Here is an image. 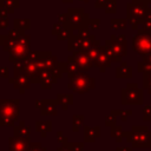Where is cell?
Segmentation results:
<instances>
[{
  "label": "cell",
  "instance_id": "obj_36",
  "mask_svg": "<svg viewBox=\"0 0 151 151\" xmlns=\"http://www.w3.org/2000/svg\"><path fill=\"white\" fill-rule=\"evenodd\" d=\"M99 26H100L99 19H90V21H88V28L90 29H98Z\"/></svg>",
  "mask_w": 151,
  "mask_h": 151
},
{
  "label": "cell",
  "instance_id": "obj_31",
  "mask_svg": "<svg viewBox=\"0 0 151 151\" xmlns=\"http://www.w3.org/2000/svg\"><path fill=\"white\" fill-rule=\"evenodd\" d=\"M7 35H8L12 40H18L19 38H21V37L24 35V31H22V29H19V28H14V29H11Z\"/></svg>",
  "mask_w": 151,
  "mask_h": 151
},
{
  "label": "cell",
  "instance_id": "obj_47",
  "mask_svg": "<svg viewBox=\"0 0 151 151\" xmlns=\"http://www.w3.org/2000/svg\"><path fill=\"white\" fill-rule=\"evenodd\" d=\"M58 151H71V149H70L68 146H66V145H64V146H61V147H59V149H58Z\"/></svg>",
  "mask_w": 151,
  "mask_h": 151
},
{
  "label": "cell",
  "instance_id": "obj_21",
  "mask_svg": "<svg viewBox=\"0 0 151 151\" xmlns=\"http://www.w3.org/2000/svg\"><path fill=\"white\" fill-rule=\"evenodd\" d=\"M51 129H52L51 122H48V120H39V122H37V131H39L42 137H45L46 133L51 131Z\"/></svg>",
  "mask_w": 151,
  "mask_h": 151
},
{
  "label": "cell",
  "instance_id": "obj_23",
  "mask_svg": "<svg viewBox=\"0 0 151 151\" xmlns=\"http://www.w3.org/2000/svg\"><path fill=\"white\" fill-rule=\"evenodd\" d=\"M104 9H105V13H107V14L114 13L117 11V1L116 0H105Z\"/></svg>",
  "mask_w": 151,
  "mask_h": 151
},
{
  "label": "cell",
  "instance_id": "obj_15",
  "mask_svg": "<svg viewBox=\"0 0 151 151\" xmlns=\"http://www.w3.org/2000/svg\"><path fill=\"white\" fill-rule=\"evenodd\" d=\"M67 50L71 52H77V51H81V46H83V39L78 35V34H72L68 39H67Z\"/></svg>",
  "mask_w": 151,
  "mask_h": 151
},
{
  "label": "cell",
  "instance_id": "obj_41",
  "mask_svg": "<svg viewBox=\"0 0 151 151\" xmlns=\"http://www.w3.org/2000/svg\"><path fill=\"white\" fill-rule=\"evenodd\" d=\"M8 27V19L7 18H0V29Z\"/></svg>",
  "mask_w": 151,
  "mask_h": 151
},
{
  "label": "cell",
  "instance_id": "obj_3",
  "mask_svg": "<svg viewBox=\"0 0 151 151\" xmlns=\"http://www.w3.org/2000/svg\"><path fill=\"white\" fill-rule=\"evenodd\" d=\"M125 137L133 147H151V131L147 126H133L132 131L125 132Z\"/></svg>",
  "mask_w": 151,
  "mask_h": 151
},
{
  "label": "cell",
  "instance_id": "obj_37",
  "mask_svg": "<svg viewBox=\"0 0 151 151\" xmlns=\"http://www.w3.org/2000/svg\"><path fill=\"white\" fill-rule=\"evenodd\" d=\"M27 151H46V150L42 149L39 143H33V144H28Z\"/></svg>",
  "mask_w": 151,
  "mask_h": 151
},
{
  "label": "cell",
  "instance_id": "obj_43",
  "mask_svg": "<svg viewBox=\"0 0 151 151\" xmlns=\"http://www.w3.org/2000/svg\"><path fill=\"white\" fill-rule=\"evenodd\" d=\"M0 77H8V68L7 67H0Z\"/></svg>",
  "mask_w": 151,
  "mask_h": 151
},
{
  "label": "cell",
  "instance_id": "obj_11",
  "mask_svg": "<svg viewBox=\"0 0 151 151\" xmlns=\"http://www.w3.org/2000/svg\"><path fill=\"white\" fill-rule=\"evenodd\" d=\"M9 81L13 83L14 86L20 90V92H24L26 88H28L32 83L31 79L25 73H15V77L9 79Z\"/></svg>",
  "mask_w": 151,
  "mask_h": 151
},
{
  "label": "cell",
  "instance_id": "obj_40",
  "mask_svg": "<svg viewBox=\"0 0 151 151\" xmlns=\"http://www.w3.org/2000/svg\"><path fill=\"white\" fill-rule=\"evenodd\" d=\"M58 19H59V22L60 24H67V13H60L58 14Z\"/></svg>",
  "mask_w": 151,
  "mask_h": 151
},
{
  "label": "cell",
  "instance_id": "obj_6",
  "mask_svg": "<svg viewBox=\"0 0 151 151\" xmlns=\"http://www.w3.org/2000/svg\"><path fill=\"white\" fill-rule=\"evenodd\" d=\"M132 48L140 55L145 57L151 53V31L139 29L132 39Z\"/></svg>",
  "mask_w": 151,
  "mask_h": 151
},
{
  "label": "cell",
  "instance_id": "obj_27",
  "mask_svg": "<svg viewBox=\"0 0 151 151\" xmlns=\"http://www.w3.org/2000/svg\"><path fill=\"white\" fill-rule=\"evenodd\" d=\"M14 26H15V28L25 31V29L29 28V20L28 19H15L14 20Z\"/></svg>",
  "mask_w": 151,
  "mask_h": 151
},
{
  "label": "cell",
  "instance_id": "obj_22",
  "mask_svg": "<svg viewBox=\"0 0 151 151\" xmlns=\"http://www.w3.org/2000/svg\"><path fill=\"white\" fill-rule=\"evenodd\" d=\"M72 34H73V29H72L71 27H68L67 25H64V28L57 34V39H58V40H66V39H68Z\"/></svg>",
  "mask_w": 151,
  "mask_h": 151
},
{
  "label": "cell",
  "instance_id": "obj_13",
  "mask_svg": "<svg viewBox=\"0 0 151 151\" xmlns=\"http://www.w3.org/2000/svg\"><path fill=\"white\" fill-rule=\"evenodd\" d=\"M28 139L21 137H13L9 139V151H27Z\"/></svg>",
  "mask_w": 151,
  "mask_h": 151
},
{
  "label": "cell",
  "instance_id": "obj_18",
  "mask_svg": "<svg viewBox=\"0 0 151 151\" xmlns=\"http://www.w3.org/2000/svg\"><path fill=\"white\" fill-rule=\"evenodd\" d=\"M81 70L79 68V66L77 65V63L74 61V59H73V57L72 55H70L68 58H67V60H66V74H67V77H68V79L70 78H72L73 76H76L78 72H80Z\"/></svg>",
  "mask_w": 151,
  "mask_h": 151
},
{
  "label": "cell",
  "instance_id": "obj_35",
  "mask_svg": "<svg viewBox=\"0 0 151 151\" xmlns=\"http://www.w3.org/2000/svg\"><path fill=\"white\" fill-rule=\"evenodd\" d=\"M116 122H117V117L114 116V114H112V113H110L109 116H106V118H105V124L107 125V126H114L116 125Z\"/></svg>",
  "mask_w": 151,
  "mask_h": 151
},
{
  "label": "cell",
  "instance_id": "obj_30",
  "mask_svg": "<svg viewBox=\"0 0 151 151\" xmlns=\"http://www.w3.org/2000/svg\"><path fill=\"white\" fill-rule=\"evenodd\" d=\"M143 87L151 94V73H145L143 76Z\"/></svg>",
  "mask_w": 151,
  "mask_h": 151
},
{
  "label": "cell",
  "instance_id": "obj_45",
  "mask_svg": "<svg viewBox=\"0 0 151 151\" xmlns=\"http://www.w3.org/2000/svg\"><path fill=\"white\" fill-rule=\"evenodd\" d=\"M58 136H59V137H58V140H59L60 143H63V144H66V143H67V138H64L61 132H58Z\"/></svg>",
  "mask_w": 151,
  "mask_h": 151
},
{
  "label": "cell",
  "instance_id": "obj_46",
  "mask_svg": "<svg viewBox=\"0 0 151 151\" xmlns=\"http://www.w3.org/2000/svg\"><path fill=\"white\" fill-rule=\"evenodd\" d=\"M104 4H105V0H96L94 1L96 7H104Z\"/></svg>",
  "mask_w": 151,
  "mask_h": 151
},
{
  "label": "cell",
  "instance_id": "obj_51",
  "mask_svg": "<svg viewBox=\"0 0 151 151\" xmlns=\"http://www.w3.org/2000/svg\"><path fill=\"white\" fill-rule=\"evenodd\" d=\"M144 1H145V2H147V4H150V2H151V0H144Z\"/></svg>",
  "mask_w": 151,
  "mask_h": 151
},
{
  "label": "cell",
  "instance_id": "obj_14",
  "mask_svg": "<svg viewBox=\"0 0 151 151\" xmlns=\"http://www.w3.org/2000/svg\"><path fill=\"white\" fill-rule=\"evenodd\" d=\"M58 80L57 77H54L52 74V72L50 70H44L41 72V76H40V85H41V88H51L53 84H55Z\"/></svg>",
  "mask_w": 151,
  "mask_h": 151
},
{
  "label": "cell",
  "instance_id": "obj_7",
  "mask_svg": "<svg viewBox=\"0 0 151 151\" xmlns=\"http://www.w3.org/2000/svg\"><path fill=\"white\" fill-rule=\"evenodd\" d=\"M143 103V90L136 83L126 84V88L122 90V104L124 105H140Z\"/></svg>",
  "mask_w": 151,
  "mask_h": 151
},
{
  "label": "cell",
  "instance_id": "obj_48",
  "mask_svg": "<svg viewBox=\"0 0 151 151\" xmlns=\"http://www.w3.org/2000/svg\"><path fill=\"white\" fill-rule=\"evenodd\" d=\"M143 60H144V61H147V63H150V64H151V53H150V54H147V55H145V57L143 58Z\"/></svg>",
  "mask_w": 151,
  "mask_h": 151
},
{
  "label": "cell",
  "instance_id": "obj_50",
  "mask_svg": "<svg viewBox=\"0 0 151 151\" xmlns=\"http://www.w3.org/2000/svg\"><path fill=\"white\" fill-rule=\"evenodd\" d=\"M73 0H63V2H72Z\"/></svg>",
  "mask_w": 151,
  "mask_h": 151
},
{
  "label": "cell",
  "instance_id": "obj_52",
  "mask_svg": "<svg viewBox=\"0 0 151 151\" xmlns=\"http://www.w3.org/2000/svg\"><path fill=\"white\" fill-rule=\"evenodd\" d=\"M80 1H85V2H88L90 0H80Z\"/></svg>",
  "mask_w": 151,
  "mask_h": 151
},
{
  "label": "cell",
  "instance_id": "obj_28",
  "mask_svg": "<svg viewBox=\"0 0 151 151\" xmlns=\"http://www.w3.org/2000/svg\"><path fill=\"white\" fill-rule=\"evenodd\" d=\"M84 123V116L78 114V116H73V122H72V130L74 132H77L79 130V127L83 125Z\"/></svg>",
  "mask_w": 151,
  "mask_h": 151
},
{
  "label": "cell",
  "instance_id": "obj_12",
  "mask_svg": "<svg viewBox=\"0 0 151 151\" xmlns=\"http://www.w3.org/2000/svg\"><path fill=\"white\" fill-rule=\"evenodd\" d=\"M111 63H112V60H111V58L109 57V54L106 53L105 46H103L100 53H99L98 57L93 60V65H96L97 67L100 68L101 72H104V71H105V67H109V66L111 65Z\"/></svg>",
  "mask_w": 151,
  "mask_h": 151
},
{
  "label": "cell",
  "instance_id": "obj_16",
  "mask_svg": "<svg viewBox=\"0 0 151 151\" xmlns=\"http://www.w3.org/2000/svg\"><path fill=\"white\" fill-rule=\"evenodd\" d=\"M57 104L58 101L57 100H42V104H41V114H57L58 111H57Z\"/></svg>",
  "mask_w": 151,
  "mask_h": 151
},
{
  "label": "cell",
  "instance_id": "obj_1",
  "mask_svg": "<svg viewBox=\"0 0 151 151\" xmlns=\"http://www.w3.org/2000/svg\"><path fill=\"white\" fill-rule=\"evenodd\" d=\"M127 22L137 29L145 20L151 19V7L144 0H132L126 5Z\"/></svg>",
  "mask_w": 151,
  "mask_h": 151
},
{
  "label": "cell",
  "instance_id": "obj_4",
  "mask_svg": "<svg viewBox=\"0 0 151 151\" xmlns=\"http://www.w3.org/2000/svg\"><path fill=\"white\" fill-rule=\"evenodd\" d=\"M19 116L18 100H0V125H12Z\"/></svg>",
  "mask_w": 151,
  "mask_h": 151
},
{
  "label": "cell",
  "instance_id": "obj_49",
  "mask_svg": "<svg viewBox=\"0 0 151 151\" xmlns=\"http://www.w3.org/2000/svg\"><path fill=\"white\" fill-rule=\"evenodd\" d=\"M6 38H7V35H0V45H4Z\"/></svg>",
  "mask_w": 151,
  "mask_h": 151
},
{
  "label": "cell",
  "instance_id": "obj_32",
  "mask_svg": "<svg viewBox=\"0 0 151 151\" xmlns=\"http://www.w3.org/2000/svg\"><path fill=\"white\" fill-rule=\"evenodd\" d=\"M112 114H114L116 117L117 116H120V119L122 120H127V117L132 114V111L130 110H126V111H118V110H114V111H111Z\"/></svg>",
  "mask_w": 151,
  "mask_h": 151
},
{
  "label": "cell",
  "instance_id": "obj_33",
  "mask_svg": "<svg viewBox=\"0 0 151 151\" xmlns=\"http://www.w3.org/2000/svg\"><path fill=\"white\" fill-rule=\"evenodd\" d=\"M143 119L145 122H150L151 120V105H146L143 109Z\"/></svg>",
  "mask_w": 151,
  "mask_h": 151
},
{
  "label": "cell",
  "instance_id": "obj_44",
  "mask_svg": "<svg viewBox=\"0 0 151 151\" xmlns=\"http://www.w3.org/2000/svg\"><path fill=\"white\" fill-rule=\"evenodd\" d=\"M8 11L5 7H0V18H7Z\"/></svg>",
  "mask_w": 151,
  "mask_h": 151
},
{
  "label": "cell",
  "instance_id": "obj_5",
  "mask_svg": "<svg viewBox=\"0 0 151 151\" xmlns=\"http://www.w3.org/2000/svg\"><path fill=\"white\" fill-rule=\"evenodd\" d=\"M67 25L72 29H81L85 27H88L90 15L88 13H85L83 8H68L67 9Z\"/></svg>",
  "mask_w": 151,
  "mask_h": 151
},
{
  "label": "cell",
  "instance_id": "obj_9",
  "mask_svg": "<svg viewBox=\"0 0 151 151\" xmlns=\"http://www.w3.org/2000/svg\"><path fill=\"white\" fill-rule=\"evenodd\" d=\"M105 46L110 47L111 51L113 52L114 61H122V57H125L127 54V51L123 48V46L117 40V37L116 35H111L110 37V40H106L105 41Z\"/></svg>",
  "mask_w": 151,
  "mask_h": 151
},
{
  "label": "cell",
  "instance_id": "obj_29",
  "mask_svg": "<svg viewBox=\"0 0 151 151\" xmlns=\"http://www.w3.org/2000/svg\"><path fill=\"white\" fill-rule=\"evenodd\" d=\"M5 1V8L8 11V13H13L17 7H19V0H4Z\"/></svg>",
  "mask_w": 151,
  "mask_h": 151
},
{
  "label": "cell",
  "instance_id": "obj_19",
  "mask_svg": "<svg viewBox=\"0 0 151 151\" xmlns=\"http://www.w3.org/2000/svg\"><path fill=\"white\" fill-rule=\"evenodd\" d=\"M116 77L117 78H130L132 77V67L129 66L127 63L123 61L120 66L116 68Z\"/></svg>",
  "mask_w": 151,
  "mask_h": 151
},
{
  "label": "cell",
  "instance_id": "obj_42",
  "mask_svg": "<svg viewBox=\"0 0 151 151\" xmlns=\"http://www.w3.org/2000/svg\"><path fill=\"white\" fill-rule=\"evenodd\" d=\"M142 25H143V28H144V29H149V31H151V19L145 20Z\"/></svg>",
  "mask_w": 151,
  "mask_h": 151
},
{
  "label": "cell",
  "instance_id": "obj_10",
  "mask_svg": "<svg viewBox=\"0 0 151 151\" xmlns=\"http://www.w3.org/2000/svg\"><path fill=\"white\" fill-rule=\"evenodd\" d=\"M74 61L77 63V65L79 66V68L84 72L88 71L92 66H93V61L91 60V58L88 57V54L85 52V51H77V52H73L72 54Z\"/></svg>",
  "mask_w": 151,
  "mask_h": 151
},
{
  "label": "cell",
  "instance_id": "obj_17",
  "mask_svg": "<svg viewBox=\"0 0 151 151\" xmlns=\"http://www.w3.org/2000/svg\"><path fill=\"white\" fill-rule=\"evenodd\" d=\"M100 133V129L99 126L96 127H91V126H85L84 127V139L87 143H92L96 140V138L99 137Z\"/></svg>",
  "mask_w": 151,
  "mask_h": 151
},
{
  "label": "cell",
  "instance_id": "obj_20",
  "mask_svg": "<svg viewBox=\"0 0 151 151\" xmlns=\"http://www.w3.org/2000/svg\"><path fill=\"white\" fill-rule=\"evenodd\" d=\"M57 101H58V104L61 105L63 110H67V107L73 103V96L72 94H63V93H60L57 97Z\"/></svg>",
  "mask_w": 151,
  "mask_h": 151
},
{
  "label": "cell",
  "instance_id": "obj_34",
  "mask_svg": "<svg viewBox=\"0 0 151 151\" xmlns=\"http://www.w3.org/2000/svg\"><path fill=\"white\" fill-rule=\"evenodd\" d=\"M66 146H68L71 149V151H83V143H66Z\"/></svg>",
  "mask_w": 151,
  "mask_h": 151
},
{
  "label": "cell",
  "instance_id": "obj_39",
  "mask_svg": "<svg viewBox=\"0 0 151 151\" xmlns=\"http://www.w3.org/2000/svg\"><path fill=\"white\" fill-rule=\"evenodd\" d=\"M117 40H118L119 44L123 46V48L127 51V47H126V38H125V35H119V37H117Z\"/></svg>",
  "mask_w": 151,
  "mask_h": 151
},
{
  "label": "cell",
  "instance_id": "obj_26",
  "mask_svg": "<svg viewBox=\"0 0 151 151\" xmlns=\"http://www.w3.org/2000/svg\"><path fill=\"white\" fill-rule=\"evenodd\" d=\"M111 136L114 137L116 140L119 143V142L122 140V137L125 136V132H123V130H122L120 126H116V125H114V126L111 127Z\"/></svg>",
  "mask_w": 151,
  "mask_h": 151
},
{
  "label": "cell",
  "instance_id": "obj_24",
  "mask_svg": "<svg viewBox=\"0 0 151 151\" xmlns=\"http://www.w3.org/2000/svg\"><path fill=\"white\" fill-rule=\"evenodd\" d=\"M15 131H17V133L19 132L18 137H21V138L28 139V137H29V127L25 126V125H24V122H21L20 126H18V127L15 129Z\"/></svg>",
  "mask_w": 151,
  "mask_h": 151
},
{
  "label": "cell",
  "instance_id": "obj_8",
  "mask_svg": "<svg viewBox=\"0 0 151 151\" xmlns=\"http://www.w3.org/2000/svg\"><path fill=\"white\" fill-rule=\"evenodd\" d=\"M8 52L11 53L9 61L18 63V61L24 60V59L27 57V54L29 53V47L26 46V45H24V44L20 42L19 40H15Z\"/></svg>",
  "mask_w": 151,
  "mask_h": 151
},
{
  "label": "cell",
  "instance_id": "obj_38",
  "mask_svg": "<svg viewBox=\"0 0 151 151\" xmlns=\"http://www.w3.org/2000/svg\"><path fill=\"white\" fill-rule=\"evenodd\" d=\"M64 28V24H60V22H58V24H55L54 26H53V29H52V34L53 35H57L61 29Z\"/></svg>",
  "mask_w": 151,
  "mask_h": 151
},
{
  "label": "cell",
  "instance_id": "obj_25",
  "mask_svg": "<svg viewBox=\"0 0 151 151\" xmlns=\"http://www.w3.org/2000/svg\"><path fill=\"white\" fill-rule=\"evenodd\" d=\"M126 20L123 19H111V28L114 29H125L126 28Z\"/></svg>",
  "mask_w": 151,
  "mask_h": 151
},
{
  "label": "cell",
  "instance_id": "obj_2",
  "mask_svg": "<svg viewBox=\"0 0 151 151\" xmlns=\"http://www.w3.org/2000/svg\"><path fill=\"white\" fill-rule=\"evenodd\" d=\"M94 86H96V80L84 71H80L76 76L70 78L68 85H67L70 90L80 94L90 92L91 90L94 88Z\"/></svg>",
  "mask_w": 151,
  "mask_h": 151
}]
</instances>
